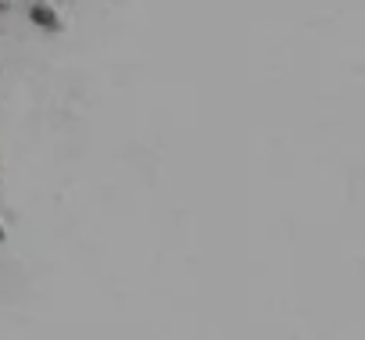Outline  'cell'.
<instances>
[{
  "label": "cell",
  "instance_id": "cell-1",
  "mask_svg": "<svg viewBox=\"0 0 365 340\" xmlns=\"http://www.w3.org/2000/svg\"><path fill=\"white\" fill-rule=\"evenodd\" d=\"M29 19L40 26V29H61V15L54 4H47V0H36V4L29 8Z\"/></svg>",
  "mask_w": 365,
  "mask_h": 340
},
{
  "label": "cell",
  "instance_id": "cell-2",
  "mask_svg": "<svg viewBox=\"0 0 365 340\" xmlns=\"http://www.w3.org/2000/svg\"><path fill=\"white\" fill-rule=\"evenodd\" d=\"M4 4H8V0H0V11H4Z\"/></svg>",
  "mask_w": 365,
  "mask_h": 340
},
{
  "label": "cell",
  "instance_id": "cell-3",
  "mask_svg": "<svg viewBox=\"0 0 365 340\" xmlns=\"http://www.w3.org/2000/svg\"><path fill=\"white\" fill-rule=\"evenodd\" d=\"M0 240H4V230H0Z\"/></svg>",
  "mask_w": 365,
  "mask_h": 340
}]
</instances>
